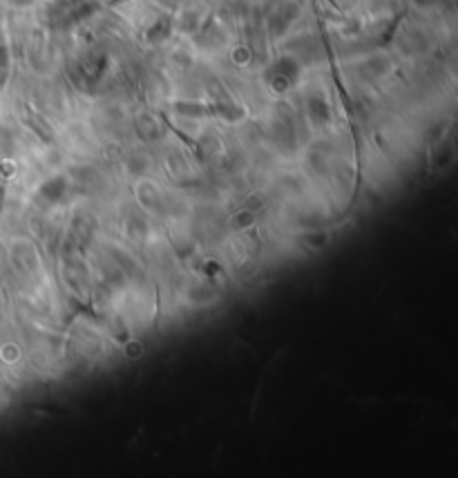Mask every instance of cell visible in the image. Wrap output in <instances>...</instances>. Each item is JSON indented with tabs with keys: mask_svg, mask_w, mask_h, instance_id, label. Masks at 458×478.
Segmentation results:
<instances>
[{
	"mask_svg": "<svg viewBox=\"0 0 458 478\" xmlns=\"http://www.w3.org/2000/svg\"><path fill=\"white\" fill-rule=\"evenodd\" d=\"M65 192H67V179L61 177V175L52 177L50 181H45L43 186H41V194H43L47 201H52V204L61 201Z\"/></svg>",
	"mask_w": 458,
	"mask_h": 478,
	"instance_id": "3957f363",
	"label": "cell"
},
{
	"mask_svg": "<svg viewBox=\"0 0 458 478\" xmlns=\"http://www.w3.org/2000/svg\"><path fill=\"white\" fill-rule=\"evenodd\" d=\"M128 170H130L132 175H141L143 170H146V161H143V159L132 157V159H130V166H128Z\"/></svg>",
	"mask_w": 458,
	"mask_h": 478,
	"instance_id": "8992f818",
	"label": "cell"
},
{
	"mask_svg": "<svg viewBox=\"0 0 458 478\" xmlns=\"http://www.w3.org/2000/svg\"><path fill=\"white\" fill-rule=\"evenodd\" d=\"M139 201L146 208L159 211V208H161V194H159V190L154 188V183H150V181H141L139 183Z\"/></svg>",
	"mask_w": 458,
	"mask_h": 478,
	"instance_id": "277c9868",
	"label": "cell"
},
{
	"mask_svg": "<svg viewBox=\"0 0 458 478\" xmlns=\"http://www.w3.org/2000/svg\"><path fill=\"white\" fill-rule=\"evenodd\" d=\"M299 74V65L293 58H280L277 63L269 69V83L275 92H284L293 85V81Z\"/></svg>",
	"mask_w": 458,
	"mask_h": 478,
	"instance_id": "6da1fadb",
	"label": "cell"
},
{
	"mask_svg": "<svg viewBox=\"0 0 458 478\" xmlns=\"http://www.w3.org/2000/svg\"><path fill=\"white\" fill-rule=\"evenodd\" d=\"M309 117L316 126H324L331 121V107L322 96H311L309 99Z\"/></svg>",
	"mask_w": 458,
	"mask_h": 478,
	"instance_id": "7a4b0ae2",
	"label": "cell"
},
{
	"mask_svg": "<svg viewBox=\"0 0 458 478\" xmlns=\"http://www.w3.org/2000/svg\"><path fill=\"white\" fill-rule=\"evenodd\" d=\"M128 235L135 239H143L148 235V222L143 217H130L128 219Z\"/></svg>",
	"mask_w": 458,
	"mask_h": 478,
	"instance_id": "5b68a950",
	"label": "cell"
},
{
	"mask_svg": "<svg viewBox=\"0 0 458 478\" xmlns=\"http://www.w3.org/2000/svg\"><path fill=\"white\" fill-rule=\"evenodd\" d=\"M14 3H16V5H29L32 0H14Z\"/></svg>",
	"mask_w": 458,
	"mask_h": 478,
	"instance_id": "52a82bcc",
	"label": "cell"
}]
</instances>
